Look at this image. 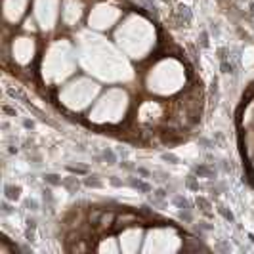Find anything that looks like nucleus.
<instances>
[{"instance_id": "3", "label": "nucleus", "mask_w": 254, "mask_h": 254, "mask_svg": "<svg viewBox=\"0 0 254 254\" xmlns=\"http://www.w3.org/2000/svg\"><path fill=\"white\" fill-rule=\"evenodd\" d=\"M76 62H78V52L67 40V38H58L54 40L48 50L44 52L42 58V76L48 84H60L65 78L75 73Z\"/></svg>"}, {"instance_id": "8", "label": "nucleus", "mask_w": 254, "mask_h": 254, "mask_svg": "<svg viewBox=\"0 0 254 254\" xmlns=\"http://www.w3.org/2000/svg\"><path fill=\"white\" fill-rule=\"evenodd\" d=\"M123 12L113 6V4H107V2H102V4H96L92 10H90L88 15V27L90 29H96V31H107L121 19Z\"/></svg>"}, {"instance_id": "10", "label": "nucleus", "mask_w": 254, "mask_h": 254, "mask_svg": "<svg viewBox=\"0 0 254 254\" xmlns=\"http://www.w3.org/2000/svg\"><path fill=\"white\" fill-rule=\"evenodd\" d=\"M37 54V42L31 37H17L12 42L13 62L19 65H29Z\"/></svg>"}, {"instance_id": "1", "label": "nucleus", "mask_w": 254, "mask_h": 254, "mask_svg": "<svg viewBox=\"0 0 254 254\" xmlns=\"http://www.w3.org/2000/svg\"><path fill=\"white\" fill-rule=\"evenodd\" d=\"M78 62L88 71L90 75H96L102 80L117 82V80H128L132 78V69L128 65L125 52L117 50L102 37H86L78 42Z\"/></svg>"}, {"instance_id": "11", "label": "nucleus", "mask_w": 254, "mask_h": 254, "mask_svg": "<svg viewBox=\"0 0 254 254\" xmlns=\"http://www.w3.org/2000/svg\"><path fill=\"white\" fill-rule=\"evenodd\" d=\"M143 241V231L140 228H128L121 233L119 237V245H121V251L123 253H138L140 251V245Z\"/></svg>"}, {"instance_id": "13", "label": "nucleus", "mask_w": 254, "mask_h": 254, "mask_svg": "<svg viewBox=\"0 0 254 254\" xmlns=\"http://www.w3.org/2000/svg\"><path fill=\"white\" fill-rule=\"evenodd\" d=\"M165 107L159 102H143L138 109V121L141 125H153L159 121V117H163Z\"/></svg>"}, {"instance_id": "12", "label": "nucleus", "mask_w": 254, "mask_h": 254, "mask_svg": "<svg viewBox=\"0 0 254 254\" xmlns=\"http://www.w3.org/2000/svg\"><path fill=\"white\" fill-rule=\"evenodd\" d=\"M82 17V2L80 0H64L62 2V21L67 27H73Z\"/></svg>"}, {"instance_id": "14", "label": "nucleus", "mask_w": 254, "mask_h": 254, "mask_svg": "<svg viewBox=\"0 0 254 254\" xmlns=\"http://www.w3.org/2000/svg\"><path fill=\"white\" fill-rule=\"evenodd\" d=\"M29 0H4V17L10 23H17L27 10Z\"/></svg>"}, {"instance_id": "15", "label": "nucleus", "mask_w": 254, "mask_h": 254, "mask_svg": "<svg viewBox=\"0 0 254 254\" xmlns=\"http://www.w3.org/2000/svg\"><path fill=\"white\" fill-rule=\"evenodd\" d=\"M98 251H100V253H119V251H121V245H117L113 237H105V239H102V243H100Z\"/></svg>"}, {"instance_id": "4", "label": "nucleus", "mask_w": 254, "mask_h": 254, "mask_svg": "<svg viewBox=\"0 0 254 254\" xmlns=\"http://www.w3.org/2000/svg\"><path fill=\"white\" fill-rule=\"evenodd\" d=\"M147 90L157 96H172L184 88L186 84V71L178 60L166 58L155 64L147 73Z\"/></svg>"}, {"instance_id": "7", "label": "nucleus", "mask_w": 254, "mask_h": 254, "mask_svg": "<svg viewBox=\"0 0 254 254\" xmlns=\"http://www.w3.org/2000/svg\"><path fill=\"white\" fill-rule=\"evenodd\" d=\"M143 253H174L182 247V239L172 228H153L143 237Z\"/></svg>"}, {"instance_id": "2", "label": "nucleus", "mask_w": 254, "mask_h": 254, "mask_svg": "<svg viewBox=\"0 0 254 254\" xmlns=\"http://www.w3.org/2000/svg\"><path fill=\"white\" fill-rule=\"evenodd\" d=\"M117 46L132 60H143L155 48V27L141 15H128L115 33Z\"/></svg>"}, {"instance_id": "5", "label": "nucleus", "mask_w": 254, "mask_h": 254, "mask_svg": "<svg viewBox=\"0 0 254 254\" xmlns=\"http://www.w3.org/2000/svg\"><path fill=\"white\" fill-rule=\"evenodd\" d=\"M128 94L123 88H111L90 109L88 119L96 125H117L128 111Z\"/></svg>"}, {"instance_id": "9", "label": "nucleus", "mask_w": 254, "mask_h": 254, "mask_svg": "<svg viewBox=\"0 0 254 254\" xmlns=\"http://www.w3.org/2000/svg\"><path fill=\"white\" fill-rule=\"evenodd\" d=\"M62 0H35V19L42 31H52L60 19Z\"/></svg>"}, {"instance_id": "6", "label": "nucleus", "mask_w": 254, "mask_h": 254, "mask_svg": "<svg viewBox=\"0 0 254 254\" xmlns=\"http://www.w3.org/2000/svg\"><path fill=\"white\" fill-rule=\"evenodd\" d=\"M100 94V84L90 80L86 76H78L75 80L67 82L62 92H60V102L64 103L67 109L71 111H82Z\"/></svg>"}]
</instances>
